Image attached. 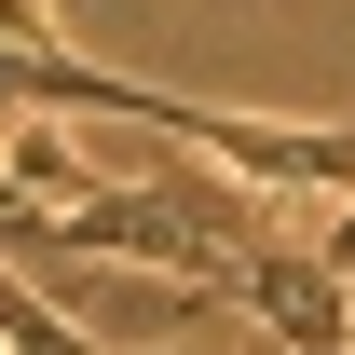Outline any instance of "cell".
Masks as SVG:
<instances>
[{
	"label": "cell",
	"instance_id": "5",
	"mask_svg": "<svg viewBox=\"0 0 355 355\" xmlns=\"http://www.w3.org/2000/svg\"><path fill=\"white\" fill-rule=\"evenodd\" d=\"M137 355H246V301H232V314H205L191 342H137Z\"/></svg>",
	"mask_w": 355,
	"mask_h": 355
},
{
	"label": "cell",
	"instance_id": "2",
	"mask_svg": "<svg viewBox=\"0 0 355 355\" xmlns=\"http://www.w3.org/2000/svg\"><path fill=\"white\" fill-rule=\"evenodd\" d=\"M0 178H14L28 205H96V191H110V178L69 150V123H55V110H14V137H0Z\"/></svg>",
	"mask_w": 355,
	"mask_h": 355
},
{
	"label": "cell",
	"instance_id": "1",
	"mask_svg": "<svg viewBox=\"0 0 355 355\" xmlns=\"http://www.w3.org/2000/svg\"><path fill=\"white\" fill-rule=\"evenodd\" d=\"M232 301L260 314L287 355H355V273L328 260V246H287V232L246 246V260H232Z\"/></svg>",
	"mask_w": 355,
	"mask_h": 355
},
{
	"label": "cell",
	"instance_id": "3",
	"mask_svg": "<svg viewBox=\"0 0 355 355\" xmlns=\"http://www.w3.org/2000/svg\"><path fill=\"white\" fill-rule=\"evenodd\" d=\"M0 342H14V355H110L83 314L55 301V287H28V273H14V246H0Z\"/></svg>",
	"mask_w": 355,
	"mask_h": 355
},
{
	"label": "cell",
	"instance_id": "4",
	"mask_svg": "<svg viewBox=\"0 0 355 355\" xmlns=\"http://www.w3.org/2000/svg\"><path fill=\"white\" fill-rule=\"evenodd\" d=\"M0 55H69V14L55 0H0Z\"/></svg>",
	"mask_w": 355,
	"mask_h": 355
}]
</instances>
